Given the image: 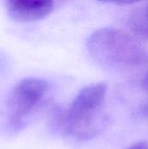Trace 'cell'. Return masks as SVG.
Returning <instances> with one entry per match:
<instances>
[{
  "label": "cell",
  "instance_id": "1",
  "mask_svg": "<svg viewBox=\"0 0 148 149\" xmlns=\"http://www.w3.org/2000/svg\"><path fill=\"white\" fill-rule=\"evenodd\" d=\"M92 58L118 67H134L148 61V52L133 36L124 31L103 28L94 31L86 43Z\"/></svg>",
  "mask_w": 148,
  "mask_h": 149
},
{
  "label": "cell",
  "instance_id": "2",
  "mask_svg": "<svg viewBox=\"0 0 148 149\" xmlns=\"http://www.w3.org/2000/svg\"><path fill=\"white\" fill-rule=\"evenodd\" d=\"M48 90L49 84L46 80L33 77L22 79L11 89L6 102L10 129L18 130L24 126Z\"/></svg>",
  "mask_w": 148,
  "mask_h": 149
},
{
  "label": "cell",
  "instance_id": "3",
  "mask_svg": "<svg viewBox=\"0 0 148 149\" xmlns=\"http://www.w3.org/2000/svg\"><path fill=\"white\" fill-rule=\"evenodd\" d=\"M107 86L104 82L90 85L83 88L74 98L70 107L65 110L67 114L72 117H92L99 115Z\"/></svg>",
  "mask_w": 148,
  "mask_h": 149
},
{
  "label": "cell",
  "instance_id": "4",
  "mask_svg": "<svg viewBox=\"0 0 148 149\" xmlns=\"http://www.w3.org/2000/svg\"><path fill=\"white\" fill-rule=\"evenodd\" d=\"M53 9V0H6V10L14 20L34 22L48 16Z\"/></svg>",
  "mask_w": 148,
  "mask_h": 149
},
{
  "label": "cell",
  "instance_id": "5",
  "mask_svg": "<svg viewBox=\"0 0 148 149\" xmlns=\"http://www.w3.org/2000/svg\"><path fill=\"white\" fill-rule=\"evenodd\" d=\"M128 23L132 31L135 35L148 39V3L132 11Z\"/></svg>",
  "mask_w": 148,
  "mask_h": 149
},
{
  "label": "cell",
  "instance_id": "6",
  "mask_svg": "<svg viewBox=\"0 0 148 149\" xmlns=\"http://www.w3.org/2000/svg\"><path fill=\"white\" fill-rule=\"evenodd\" d=\"M126 149H148V141H142L137 142Z\"/></svg>",
  "mask_w": 148,
  "mask_h": 149
},
{
  "label": "cell",
  "instance_id": "7",
  "mask_svg": "<svg viewBox=\"0 0 148 149\" xmlns=\"http://www.w3.org/2000/svg\"><path fill=\"white\" fill-rule=\"evenodd\" d=\"M101 1H106V2H111V3H134L141 1H147L148 0H101Z\"/></svg>",
  "mask_w": 148,
  "mask_h": 149
},
{
  "label": "cell",
  "instance_id": "8",
  "mask_svg": "<svg viewBox=\"0 0 148 149\" xmlns=\"http://www.w3.org/2000/svg\"><path fill=\"white\" fill-rule=\"evenodd\" d=\"M141 86H142V87H143V89L145 91L148 92V72L145 75V77L143 78L142 82H141Z\"/></svg>",
  "mask_w": 148,
  "mask_h": 149
},
{
  "label": "cell",
  "instance_id": "9",
  "mask_svg": "<svg viewBox=\"0 0 148 149\" xmlns=\"http://www.w3.org/2000/svg\"><path fill=\"white\" fill-rule=\"evenodd\" d=\"M140 110H141L142 114H143L146 118H147L148 119V104H145V105H143V106L141 107Z\"/></svg>",
  "mask_w": 148,
  "mask_h": 149
}]
</instances>
